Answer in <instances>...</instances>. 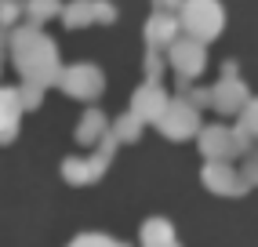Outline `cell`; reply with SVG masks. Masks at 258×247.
Here are the masks:
<instances>
[{
  "label": "cell",
  "mask_w": 258,
  "mask_h": 247,
  "mask_svg": "<svg viewBox=\"0 0 258 247\" xmlns=\"http://www.w3.org/2000/svg\"><path fill=\"white\" fill-rule=\"evenodd\" d=\"M8 51L15 66L22 73V84H37V87H51L62 77V58H58V44L44 33V26L37 22H15L8 29Z\"/></svg>",
  "instance_id": "cell-1"
},
{
  "label": "cell",
  "mask_w": 258,
  "mask_h": 247,
  "mask_svg": "<svg viewBox=\"0 0 258 247\" xmlns=\"http://www.w3.org/2000/svg\"><path fill=\"white\" fill-rule=\"evenodd\" d=\"M175 19H178L182 37H193L200 44H208L226 26V11H222L218 0H182Z\"/></svg>",
  "instance_id": "cell-2"
},
{
  "label": "cell",
  "mask_w": 258,
  "mask_h": 247,
  "mask_svg": "<svg viewBox=\"0 0 258 247\" xmlns=\"http://www.w3.org/2000/svg\"><path fill=\"white\" fill-rule=\"evenodd\" d=\"M116 146H120V142L106 131V135L95 142V153H91V156H66V160H62L66 182H73V186H91V182H98L102 174H106V167H109V160H113Z\"/></svg>",
  "instance_id": "cell-3"
},
{
  "label": "cell",
  "mask_w": 258,
  "mask_h": 247,
  "mask_svg": "<svg viewBox=\"0 0 258 247\" xmlns=\"http://www.w3.org/2000/svg\"><path fill=\"white\" fill-rule=\"evenodd\" d=\"M197 146L204 153V160H226V164H233V156H244L251 149V142H244L229 124H200Z\"/></svg>",
  "instance_id": "cell-4"
},
{
  "label": "cell",
  "mask_w": 258,
  "mask_h": 247,
  "mask_svg": "<svg viewBox=\"0 0 258 247\" xmlns=\"http://www.w3.org/2000/svg\"><path fill=\"white\" fill-rule=\"evenodd\" d=\"M236 69H240V66H236V58H226V62H222V77L208 87V91H211V109H218L222 116L240 113V105H244V102L251 98L247 84L240 80Z\"/></svg>",
  "instance_id": "cell-5"
},
{
  "label": "cell",
  "mask_w": 258,
  "mask_h": 247,
  "mask_svg": "<svg viewBox=\"0 0 258 247\" xmlns=\"http://www.w3.org/2000/svg\"><path fill=\"white\" fill-rule=\"evenodd\" d=\"M157 131L167 138H193L200 131V113L182 95H175V98H167L164 113L157 116Z\"/></svg>",
  "instance_id": "cell-6"
},
{
  "label": "cell",
  "mask_w": 258,
  "mask_h": 247,
  "mask_svg": "<svg viewBox=\"0 0 258 247\" xmlns=\"http://www.w3.org/2000/svg\"><path fill=\"white\" fill-rule=\"evenodd\" d=\"M58 87L73 98H95L106 87V77H102V69L95 62H73V66H62Z\"/></svg>",
  "instance_id": "cell-7"
},
{
  "label": "cell",
  "mask_w": 258,
  "mask_h": 247,
  "mask_svg": "<svg viewBox=\"0 0 258 247\" xmlns=\"http://www.w3.org/2000/svg\"><path fill=\"white\" fill-rule=\"evenodd\" d=\"M167 62L175 66V73H178V80H193L204 66H208V47H204L200 40H193V37H178L167 44Z\"/></svg>",
  "instance_id": "cell-8"
},
{
  "label": "cell",
  "mask_w": 258,
  "mask_h": 247,
  "mask_svg": "<svg viewBox=\"0 0 258 247\" xmlns=\"http://www.w3.org/2000/svg\"><path fill=\"white\" fill-rule=\"evenodd\" d=\"M200 182L208 186L211 193H218V197H244V193H247L244 182H240V174H236V167L226 164V160H204Z\"/></svg>",
  "instance_id": "cell-9"
},
{
  "label": "cell",
  "mask_w": 258,
  "mask_h": 247,
  "mask_svg": "<svg viewBox=\"0 0 258 247\" xmlns=\"http://www.w3.org/2000/svg\"><path fill=\"white\" fill-rule=\"evenodd\" d=\"M164 105H167V91H164L160 80H142L139 87H135V95H131V113L142 124L146 120L157 124V116L164 113Z\"/></svg>",
  "instance_id": "cell-10"
},
{
  "label": "cell",
  "mask_w": 258,
  "mask_h": 247,
  "mask_svg": "<svg viewBox=\"0 0 258 247\" xmlns=\"http://www.w3.org/2000/svg\"><path fill=\"white\" fill-rule=\"evenodd\" d=\"M178 19L171 11H160V8H153V15L146 19V44L149 47H157V51H164L171 40L178 37Z\"/></svg>",
  "instance_id": "cell-11"
},
{
  "label": "cell",
  "mask_w": 258,
  "mask_h": 247,
  "mask_svg": "<svg viewBox=\"0 0 258 247\" xmlns=\"http://www.w3.org/2000/svg\"><path fill=\"white\" fill-rule=\"evenodd\" d=\"M19 120H22V105L15 87H0V146H8L19 135Z\"/></svg>",
  "instance_id": "cell-12"
},
{
  "label": "cell",
  "mask_w": 258,
  "mask_h": 247,
  "mask_svg": "<svg viewBox=\"0 0 258 247\" xmlns=\"http://www.w3.org/2000/svg\"><path fill=\"white\" fill-rule=\"evenodd\" d=\"M139 240H142V247H164V243H175V240H178V236H175V222L164 218V215H153V218L142 222Z\"/></svg>",
  "instance_id": "cell-13"
},
{
  "label": "cell",
  "mask_w": 258,
  "mask_h": 247,
  "mask_svg": "<svg viewBox=\"0 0 258 247\" xmlns=\"http://www.w3.org/2000/svg\"><path fill=\"white\" fill-rule=\"evenodd\" d=\"M106 131H109L106 113H102V109H88V113L80 116V124H77V131H73V135H77V142H80V146H95Z\"/></svg>",
  "instance_id": "cell-14"
},
{
  "label": "cell",
  "mask_w": 258,
  "mask_h": 247,
  "mask_svg": "<svg viewBox=\"0 0 258 247\" xmlns=\"http://www.w3.org/2000/svg\"><path fill=\"white\" fill-rule=\"evenodd\" d=\"M109 135L116 138V142H135V138L142 135V120L135 116L131 109H124V113H116L109 120Z\"/></svg>",
  "instance_id": "cell-15"
},
{
  "label": "cell",
  "mask_w": 258,
  "mask_h": 247,
  "mask_svg": "<svg viewBox=\"0 0 258 247\" xmlns=\"http://www.w3.org/2000/svg\"><path fill=\"white\" fill-rule=\"evenodd\" d=\"M258 102H254V95L240 105V113H236V124H233V131L244 138V142H254V131H258Z\"/></svg>",
  "instance_id": "cell-16"
},
{
  "label": "cell",
  "mask_w": 258,
  "mask_h": 247,
  "mask_svg": "<svg viewBox=\"0 0 258 247\" xmlns=\"http://www.w3.org/2000/svg\"><path fill=\"white\" fill-rule=\"evenodd\" d=\"M62 19L66 26H84V22H91V0H73V4H62Z\"/></svg>",
  "instance_id": "cell-17"
},
{
  "label": "cell",
  "mask_w": 258,
  "mask_h": 247,
  "mask_svg": "<svg viewBox=\"0 0 258 247\" xmlns=\"http://www.w3.org/2000/svg\"><path fill=\"white\" fill-rule=\"evenodd\" d=\"M66 247H127V243L116 240V236H106V233H80L77 240H70Z\"/></svg>",
  "instance_id": "cell-18"
},
{
  "label": "cell",
  "mask_w": 258,
  "mask_h": 247,
  "mask_svg": "<svg viewBox=\"0 0 258 247\" xmlns=\"http://www.w3.org/2000/svg\"><path fill=\"white\" fill-rule=\"evenodd\" d=\"M26 15H29V22H44V19H51V15H58L62 11V4H55V0H29V4L22 8Z\"/></svg>",
  "instance_id": "cell-19"
},
{
  "label": "cell",
  "mask_w": 258,
  "mask_h": 247,
  "mask_svg": "<svg viewBox=\"0 0 258 247\" xmlns=\"http://www.w3.org/2000/svg\"><path fill=\"white\" fill-rule=\"evenodd\" d=\"M15 95H19V105H22V113H26V109H37V105L44 102V87H37V84H19V87H15Z\"/></svg>",
  "instance_id": "cell-20"
},
{
  "label": "cell",
  "mask_w": 258,
  "mask_h": 247,
  "mask_svg": "<svg viewBox=\"0 0 258 247\" xmlns=\"http://www.w3.org/2000/svg\"><path fill=\"white\" fill-rule=\"evenodd\" d=\"M142 66H146V80H160V73H164V51H157V47H146V58H142Z\"/></svg>",
  "instance_id": "cell-21"
},
{
  "label": "cell",
  "mask_w": 258,
  "mask_h": 247,
  "mask_svg": "<svg viewBox=\"0 0 258 247\" xmlns=\"http://www.w3.org/2000/svg\"><path fill=\"white\" fill-rule=\"evenodd\" d=\"M22 8L19 4H8V0H0V29H11L15 22H19Z\"/></svg>",
  "instance_id": "cell-22"
},
{
  "label": "cell",
  "mask_w": 258,
  "mask_h": 247,
  "mask_svg": "<svg viewBox=\"0 0 258 247\" xmlns=\"http://www.w3.org/2000/svg\"><path fill=\"white\" fill-rule=\"evenodd\" d=\"M236 174H240V182H244V189H254V174H258V167H254V153L244 160V167H240Z\"/></svg>",
  "instance_id": "cell-23"
},
{
  "label": "cell",
  "mask_w": 258,
  "mask_h": 247,
  "mask_svg": "<svg viewBox=\"0 0 258 247\" xmlns=\"http://www.w3.org/2000/svg\"><path fill=\"white\" fill-rule=\"evenodd\" d=\"M91 19L113 22V19H116V8H113V4H102V0H95V4H91Z\"/></svg>",
  "instance_id": "cell-24"
},
{
  "label": "cell",
  "mask_w": 258,
  "mask_h": 247,
  "mask_svg": "<svg viewBox=\"0 0 258 247\" xmlns=\"http://www.w3.org/2000/svg\"><path fill=\"white\" fill-rule=\"evenodd\" d=\"M164 247H182V243H178V240H175V243H164Z\"/></svg>",
  "instance_id": "cell-25"
}]
</instances>
